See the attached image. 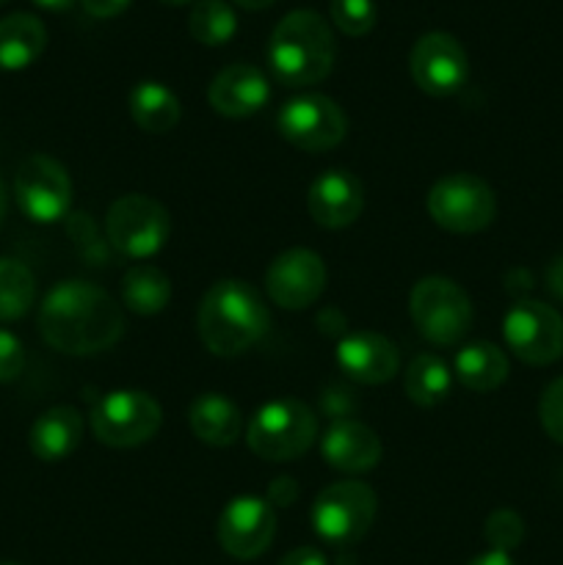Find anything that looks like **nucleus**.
<instances>
[{
  "instance_id": "nucleus-19",
  "label": "nucleus",
  "mask_w": 563,
  "mask_h": 565,
  "mask_svg": "<svg viewBox=\"0 0 563 565\" xmlns=\"http://www.w3.org/2000/svg\"><path fill=\"white\" fill-rule=\"evenodd\" d=\"M379 434L359 419H334L320 439V456L331 469L348 475H362L379 467L381 461Z\"/></svg>"
},
{
  "instance_id": "nucleus-11",
  "label": "nucleus",
  "mask_w": 563,
  "mask_h": 565,
  "mask_svg": "<svg viewBox=\"0 0 563 565\" xmlns=\"http://www.w3.org/2000/svg\"><path fill=\"white\" fill-rule=\"evenodd\" d=\"M14 199L33 224H55L70 213L72 180L50 154H28L14 174Z\"/></svg>"
},
{
  "instance_id": "nucleus-18",
  "label": "nucleus",
  "mask_w": 563,
  "mask_h": 565,
  "mask_svg": "<svg viewBox=\"0 0 563 565\" xmlns=\"http://www.w3.org/2000/svg\"><path fill=\"white\" fill-rule=\"evenodd\" d=\"M337 364L357 384L379 386L397 373V348L379 331H353L337 342Z\"/></svg>"
},
{
  "instance_id": "nucleus-26",
  "label": "nucleus",
  "mask_w": 563,
  "mask_h": 565,
  "mask_svg": "<svg viewBox=\"0 0 563 565\" xmlns=\"http://www.w3.org/2000/svg\"><path fill=\"white\" fill-rule=\"evenodd\" d=\"M403 390H406L408 401L417 403V406H439L450 395L453 373L445 364V359H439L436 353H419L406 367Z\"/></svg>"
},
{
  "instance_id": "nucleus-10",
  "label": "nucleus",
  "mask_w": 563,
  "mask_h": 565,
  "mask_svg": "<svg viewBox=\"0 0 563 565\" xmlns=\"http://www.w3.org/2000/svg\"><path fill=\"white\" fill-rule=\"evenodd\" d=\"M282 138L304 152L334 149L348 132V116L326 94H301L287 99L276 116Z\"/></svg>"
},
{
  "instance_id": "nucleus-3",
  "label": "nucleus",
  "mask_w": 563,
  "mask_h": 565,
  "mask_svg": "<svg viewBox=\"0 0 563 565\" xmlns=\"http://www.w3.org/2000/svg\"><path fill=\"white\" fill-rule=\"evenodd\" d=\"M334 58V33L320 14L298 9L276 22L268 42V64L279 83L290 88L315 86L331 75Z\"/></svg>"
},
{
  "instance_id": "nucleus-41",
  "label": "nucleus",
  "mask_w": 563,
  "mask_h": 565,
  "mask_svg": "<svg viewBox=\"0 0 563 565\" xmlns=\"http://www.w3.org/2000/svg\"><path fill=\"white\" fill-rule=\"evenodd\" d=\"M169 6H188V3H196V0H163Z\"/></svg>"
},
{
  "instance_id": "nucleus-40",
  "label": "nucleus",
  "mask_w": 563,
  "mask_h": 565,
  "mask_svg": "<svg viewBox=\"0 0 563 565\" xmlns=\"http://www.w3.org/2000/svg\"><path fill=\"white\" fill-rule=\"evenodd\" d=\"M6 204H9V199H6V185L3 180H0V224H3L6 218Z\"/></svg>"
},
{
  "instance_id": "nucleus-34",
  "label": "nucleus",
  "mask_w": 563,
  "mask_h": 565,
  "mask_svg": "<svg viewBox=\"0 0 563 565\" xmlns=\"http://www.w3.org/2000/svg\"><path fill=\"white\" fill-rule=\"evenodd\" d=\"M83 9L92 17H99V20H108V17L121 14L132 0H81Z\"/></svg>"
},
{
  "instance_id": "nucleus-7",
  "label": "nucleus",
  "mask_w": 563,
  "mask_h": 565,
  "mask_svg": "<svg viewBox=\"0 0 563 565\" xmlns=\"http://www.w3.org/2000/svg\"><path fill=\"white\" fill-rule=\"evenodd\" d=\"M105 235L121 257L149 259L169 241L171 215L152 196L127 193L110 204L105 215Z\"/></svg>"
},
{
  "instance_id": "nucleus-32",
  "label": "nucleus",
  "mask_w": 563,
  "mask_h": 565,
  "mask_svg": "<svg viewBox=\"0 0 563 565\" xmlns=\"http://www.w3.org/2000/svg\"><path fill=\"white\" fill-rule=\"evenodd\" d=\"M22 367H25L22 342L11 331L0 329V384H11V381L20 379Z\"/></svg>"
},
{
  "instance_id": "nucleus-25",
  "label": "nucleus",
  "mask_w": 563,
  "mask_h": 565,
  "mask_svg": "<svg viewBox=\"0 0 563 565\" xmlns=\"http://www.w3.org/2000/svg\"><path fill=\"white\" fill-rule=\"evenodd\" d=\"M171 301V281L160 268L149 263L132 265L121 279V303L141 318L163 312Z\"/></svg>"
},
{
  "instance_id": "nucleus-6",
  "label": "nucleus",
  "mask_w": 563,
  "mask_h": 565,
  "mask_svg": "<svg viewBox=\"0 0 563 565\" xmlns=\"http://www.w3.org/2000/svg\"><path fill=\"white\" fill-rule=\"evenodd\" d=\"M425 207L442 230L453 235H475L495 221L497 196L486 180L469 171H456L431 185Z\"/></svg>"
},
{
  "instance_id": "nucleus-30",
  "label": "nucleus",
  "mask_w": 563,
  "mask_h": 565,
  "mask_svg": "<svg viewBox=\"0 0 563 565\" xmlns=\"http://www.w3.org/2000/svg\"><path fill=\"white\" fill-rule=\"evenodd\" d=\"M331 20L348 36H364L375 25V0H331Z\"/></svg>"
},
{
  "instance_id": "nucleus-14",
  "label": "nucleus",
  "mask_w": 563,
  "mask_h": 565,
  "mask_svg": "<svg viewBox=\"0 0 563 565\" xmlns=\"http://www.w3.org/2000/svg\"><path fill=\"white\" fill-rule=\"evenodd\" d=\"M276 535V513L268 500L243 494L221 511L215 539L221 550L235 561H254L270 546Z\"/></svg>"
},
{
  "instance_id": "nucleus-12",
  "label": "nucleus",
  "mask_w": 563,
  "mask_h": 565,
  "mask_svg": "<svg viewBox=\"0 0 563 565\" xmlns=\"http://www.w3.org/2000/svg\"><path fill=\"white\" fill-rule=\"evenodd\" d=\"M502 337L513 356L544 367L563 356V318L541 301H517L502 318Z\"/></svg>"
},
{
  "instance_id": "nucleus-43",
  "label": "nucleus",
  "mask_w": 563,
  "mask_h": 565,
  "mask_svg": "<svg viewBox=\"0 0 563 565\" xmlns=\"http://www.w3.org/2000/svg\"><path fill=\"white\" fill-rule=\"evenodd\" d=\"M0 565H17V563H0Z\"/></svg>"
},
{
  "instance_id": "nucleus-36",
  "label": "nucleus",
  "mask_w": 563,
  "mask_h": 565,
  "mask_svg": "<svg viewBox=\"0 0 563 565\" xmlns=\"http://www.w3.org/2000/svg\"><path fill=\"white\" fill-rule=\"evenodd\" d=\"M544 279H546V290L563 301V254H557V257L546 265Z\"/></svg>"
},
{
  "instance_id": "nucleus-37",
  "label": "nucleus",
  "mask_w": 563,
  "mask_h": 565,
  "mask_svg": "<svg viewBox=\"0 0 563 565\" xmlns=\"http://www.w3.org/2000/svg\"><path fill=\"white\" fill-rule=\"evenodd\" d=\"M467 565H517V563L511 561V555H508V552L489 550V552H484V555L475 557V561H469Z\"/></svg>"
},
{
  "instance_id": "nucleus-21",
  "label": "nucleus",
  "mask_w": 563,
  "mask_h": 565,
  "mask_svg": "<svg viewBox=\"0 0 563 565\" xmlns=\"http://www.w3.org/2000/svg\"><path fill=\"white\" fill-rule=\"evenodd\" d=\"M193 436L208 447H232L243 434L241 408L219 392H204L188 408Z\"/></svg>"
},
{
  "instance_id": "nucleus-33",
  "label": "nucleus",
  "mask_w": 563,
  "mask_h": 565,
  "mask_svg": "<svg viewBox=\"0 0 563 565\" xmlns=\"http://www.w3.org/2000/svg\"><path fill=\"white\" fill-rule=\"evenodd\" d=\"M298 497V486L293 478H276L268 489V502L270 505H293V500Z\"/></svg>"
},
{
  "instance_id": "nucleus-23",
  "label": "nucleus",
  "mask_w": 563,
  "mask_h": 565,
  "mask_svg": "<svg viewBox=\"0 0 563 565\" xmlns=\"http://www.w3.org/2000/svg\"><path fill=\"white\" fill-rule=\"evenodd\" d=\"M127 108H130L132 121L152 136L174 130L182 114L177 94L158 81L136 83L130 88V97H127Z\"/></svg>"
},
{
  "instance_id": "nucleus-9",
  "label": "nucleus",
  "mask_w": 563,
  "mask_h": 565,
  "mask_svg": "<svg viewBox=\"0 0 563 565\" xmlns=\"http://www.w3.org/2000/svg\"><path fill=\"white\" fill-rule=\"evenodd\" d=\"M163 423L160 403L138 390H114L92 408V430L103 445L127 450L155 439Z\"/></svg>"
},
{
  "instance_id": "nucleus-5",
  "label": "nucleus",
  "mask_w": 563,
  "mask_h": 565,
  "mask_svg": "<svg viewBox=\"0 0 563 565\" xmlns=\"http://www.w3.org/2000/svg\"><path fill=\"white\" fill-rule=\"evenodd\" d=\"M408 315L434 345H456L472 329V301L461 285L445 276H425L412 287Z\"/></svg>"
},
{
  "instance_id": "nucleus-31",
  "label": "nucleus",
  "mask_w": 563,
  "mask_h": 565,
  "mask_svg": "<svg viewBox=\"0 0 563 565\" xmlns=\"http://www.w3.org/2000/svg\"><path fill=\"white\" fill-rule=\"evenodd\" d=\"M539 419L541 428L546 430L552 441L563 445V375L552 381L539 401Z\"/></svg>"
},
{
  "instance_id": "nucleus-1",
  "label": "nucleus",
  "mask_w": 563,
  "mask_h": 565,
  "mask_svg": "<svg viewBox=\"0 0 563 565\" xmlns=\"http://www.w3.org/2000/svg\"><path fill=\"white\" fill-rule=\"evenodd\" d=\"M39 331L50 348L66 356H94L121 340L125 312L103 287L70 279L44 296L39 307Z\"/></svg>"
},
{
  "instance_id": "nucleus-4",
  "label": "nucleus",
  "mask_w": 563,
  "mask_h": 565,
  "mask_svg": "<svg viewBox=\"0 0 563 565\" xmlns=\"http://www.w3.org/2000/svg\"><path fill=\"white\" fill-rule=\"evenodd\" d=\"M318 439V417L296 397H276L257 408L246 428V441L263 461L282 463L304 456Z\"/></svg>"
},
{
  "instance_id": "nucleus-27",
  "label": "nucleus",
  "mask_w": 563,
  "mask_h": 565,
  "mask_svg": "<svg viewBox=\"0 0 563 565\" xmlns=\"http://www.w3.org/2000/svg\"><path fill=\"white\" fill-rule=\"evenodd\" d=\"M36 301V279L20 259L0 257V320L25 318Z\"/></svg>"
},
{
  "instance_id": "nucleus-42",
  "label": "nucleus",
  "mask_w": 563,
  "mask_h": 565,
  "mask_svg": "<svg viewBox=\"0 0 563 565\" xmlns=\"http://www.w3.org/2000/svg\"><path fill=\"white\" fill-rule=\"evenodd\" d=\"M3 3H9V0H0V6H3Z\"/></svg>"
},
{
  "instance_id": "nucleus-38",
  "label": "nucleus",
  "mask_w": 563,
  "mask_h": 565,
  "mask_svg": "<svg viewBox=\"0 0 563 565\" xmlns=\"http://www.w3.org/2000/svg\"><path fill=\"white\" fill-rule=\"evenodd\" d=\"M33 3L42 6V9H47V11H66L72 3H75V0H33Z\"/></svg>"
},
{
  "instance_id": "nucleus-17",
  "label": "nucleus",
  "mask_w": 563,
  "mask_h": 565,
  "mask_svg": "<svg viewBox=\"0 0 563 565\" xmlns=\"http://www.w3.org/2000/svg\"><path fill=\"white\" fill-rule=\"evenodd\" d=\"M270 99V83L257 66L230 64L210 81L208 103L226 119H246L263 110Z\"/></svg>"
},
{
  "instance_id": "nucleus-39",
  "label": "nucleus",
  "mask_w": 563,
  "mask_h": 565,
  "mask_svg": "<svg viewBox=\"0 0 563 565\" xmlns=\"http://www.w3.org/2000/svg\"><path fill=\"white\" fill-rule=\"evenodd\" d=\"M235 3L243 6V9L257 11V9H265V6H270V3H274V0H235Z\"/></svg>"
},
{
  "instance_id": "nucleus-8",
  "label": "nucleus",
  "mask_w": 563,
  "mask_h": 565,
  "mask_svg": "<svg viewBox=\"0 0 563 565\" xmlns=\"http://www.w3.org/2000/svg\"><path fill=\"white\" fill-rule=\"evenodd\" d=\"M375 491L362 480H340L318 494L312 505V527L326 544L353 546L373 527Z\"/></svg>"
},
{
  "instance_id": "nucleus-2",
  "label": "nucleus",
  "mask_w": 563,
  "mask_h": 565,
  "mask_svg": "<svg viewBox=\"0 0 563 565\" xmlns=\"http://www.w3.org/2000/svg\"><path fill=\"white\" fill-rule=\"evenodd\" d=\"M268 326L270 315L263 296L243 279L215 281L196 309L199 337L215 356L246 353Z\"/></svg>"
},
{
  "instance_id": "nucleus-13",
  "label": "nucleus",
  "mask_w": 563,
  "mask_h": 565,
  "mask_svg": "<svg viewBox=\"0 0 563 565\" xmlns=\"http://www.w3.org/2000/svg\"><path fill=\"white\" fill-rule=\"evenodd\" d=\"M408 72L419 92L431 97H450L467 83V50L445 31L423 33L408 53Z\"/></svg>"
},
{
  "instance_id": "nucleus-16",
  "label": "nucleus",
  "mask_w": 563,
  "mask_h": 565,
  "mask_svg": "<svg viewBox=\"0 0 563 565\" xmlns=\"http://www.w3.org/2000/svg\"><path fill=\"white\" fill-rule=\"evenodd\" d=\"M307 210L312 221L323 230H346L362 215L364 188L351 171H323L309 185Z\"/></svg>"
},
{
  "instance_id": "nucleus-28",
  "label": "nucleus",
  "mask_w": 563,
  "mask_h": 565,
  "mask_svg": "<svg viewBox=\"0 0 563 565\" xmlns=\"http://www.w3.org/2000/svg\"><path fill=\"white\" fill-rule=\"evenodd\" d=\"M188 31L204 47H219L235 36L237 17L224 0H196L188 14Z\"/></svg>"
},
{
  "instance_id": "nucleus-29",
  "label": "nucleus",
  "mask_w": 563,
  "mask_h": 565,
  "mask_svg": "<svg viewBox=\"0 0 563 565\" xmlns=\"http://www.w3.org/2000/svg\"><path fill=\"white\" fill-rule=\"evenodd\" d=\"M484 539L491 550L511 552L524 541V522L511 508H497L484 524Z\"/></svg>"
},
{
  "instance_id": "nucleus-22",
  "label": "nucleus",
  "mask_w": 563,
  "mask_h": 565,
  "mask_svg": "<svg viewBox=\"0 0 563 565\" xmlns=\"http://www.w3.org/2000/svg\"><path fill=\"white\" fill-rule=\"evenodd\" d=\"M47 47V31L39 17L17 11L0 20V70H28Z\"/></svg>"
},
{
  "instance_id": "nucleus-20",
  "label": "nucleus",
  "mask_w": 563,
  "mask_h": 565,
  "mask_svg": "<svg viewBox=\"0 0 563 565\" xmlns=\"http://www.w3.org/2000/svg\"><path fill=\"white\" fill-rule=\"evenodd\" d=\"M83 439V417L72 406H53L31 425V452L44 463H59L77 450Z\"/></svg>"
},
{
  "instance_id": "nucleus-15",
  "label": "nucleus",
  "mask_w": 563,
  "mask_h": 565,
  "mask_svg": "<svg viewBox=\"0 0 563 565\" xmlns=\"http://www.w3.org/2000/svg\"><path fill=\"white\" fill-rule=\"evenodd\" d=\"M329 270L320 254L309 248H287L265 270V292L287 312L312 307L326 290Z\"/></svg>"
},
{
  "instance_id": "nucleus-24",
  "label": "nucleus",
  "mask_w": 563,
  "mask_h": 565,
  "mask_svg": "<svg viewBox=\"0 0 563 565\" xmlns=\"http://www.w3.org/2000/svg\"><path fill=\"white\" fill-rule=\"evenodd\" d=\"M456 379L472 392H495L508 379V356L495 342H469L456 353Z\"/></svg>"
},
{
  "instance_id": "nucleus-35",
  "label": "nucleus",
  "mask_w": 563,
  "mask_h": 565,
  "mask_svg": "<svg viewBox=\"0 0 563 565\" xmlns=\"http://www.w3.org/2000/svg\"><path fill=\"white\" fill-rule=\"evenodd\" d=\"M279 565H329L326 555L315 546H298V550H290L285 557H282Z\"/></svg>"
}]
</instances>
